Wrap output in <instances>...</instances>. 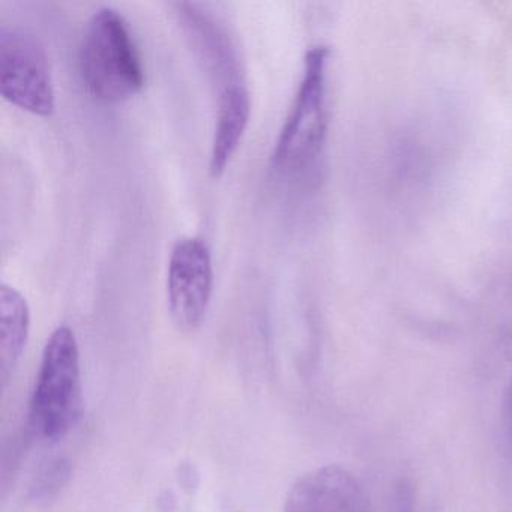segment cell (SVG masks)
Returning <instances> with one entry per match:
<instances>
[{
    "instance_id": "cell-1",
    "label": "cell",
    "mask_w": 512,
    "mask_h": 512,
    "mask_svg": "<svg viewBox=\"0 0 512 512\" xmlns=\"http://www.w3.org/2000/svg\"><path fill=\"white\" fill-rule=\"evenodd\" d=\"M80 76L98 100L119 103L142 91L145 68L125 17L98 8L86 23L79 50Z\"/></svg>"
},
{
    "instance_id": "cell-2",
    "label": "cell",
    "mask_w": 512,
    "mask_h": 512,
    "mask_svg": "<svg viewBox=\"0 0 512 512\" xmlns=\"http://www.w3.org/2000/svg\"><path fill=\"white\" fill-rule=\"evenodd\" d=\"M328 61V47L314 46L305 53L298 91L272 151V169L280 175H304L322 157L328 133Z\"/></svg>"
},
{
    "instance_id": "cell-3",
    "label": "cell",
    "mask_w": 512,
    "mask_h": 512,
    "mask_svg": "<svg viewBox=\"0 0 512 512\" xmlns=\"http://www.w3.org/2000/svg\"><path fill=\"white\" fill-rule=\"evenodd\" d=\"M82 409V371L76 334L59 326L50 335L41 358L29 422L41 439L56 442L76 424Z\"/></svg>"
},
{
    "instance_id": "cell-4",
    "label": "cell",
    "mask_w": 512,
    "mask_h": 512,
    "mask_svg": "<svg viewBox=\"0 0 512 512\" xmlns=\"http://www.w3.org/2000/svg\"><path fill=\"white\" fill-rule=\"evenodd\" d=\"M0 92L26 112L50 116L55 112V88L43 43L28 29L0 28Z\"/></svg>"
},
{
    "instance_id": "cell-5",
    "label": "cell",
    "mask_w": 512,
    "mask_h": 512,
    "mask_svg": "<svg viewBox=\"0 0 512 512\" xmlns=\"http://www.w3.org/2000/svg\"><path fill=\"white\" fill-rule=\"evenodd\" d=\"M214 268L211 251L203 239L181 238L173 245L167 269L170 316L182 331L202 325L211 302Z\"/></svg>"
},
{
    "instance_id": "cell-6",
    "label": "cell",
    "mask_w": 512,
    "mask_h": 512,
    "mask_svg": "<svg viewBox=\"0 0 512 512\" xmlns=\"http://www.w3.org/2000/svg\"><path fill=\"white\" fill-rule=\"evenodd\" d=\"M284 512H371L358 479L340 466H323L290 488Z\"/></svg>"
},
{
    "instance_id": "cell-7",
    "label": "cell",
    "mask_w": 512,
    "mask_h": 512,
    "mask_svg": "<svg viewBox=\"0 0 512 512\" xmlns=\"http://www.w3.org/2000/svg\"><path fill=\"white\" fill-rule=\"evenodd\" d=\"M250 115L251 98L244 79L218 88L217 116L209 161V170L214 178L226 170L247 130Z\"/></svg>"
},
{
    "instance_id": "cell-8",
    "label": "cell",
    "mask_w": 512,
    "mask_h": 512,
    "mask_svg": "<svg viewBox=\"0 0 512 512\" xmlns=\"http://www.w3.org/2000/svg\"><path fill=\"white\" fill-rule=\"evenodd\" d=\"M31 328L25 296L10 284H0V376L4 386L22 358Z\"/></svg>"
},
{
    "instance_id": "cell-9",
    "label": "cell",
    "mask_w": 512,
    "mask_h": 512,
    "mask_svg": "<svg viewBox=\"0 0 512 512\" xmlns=\"http://www.w3.org/2000/svg\"><path fill=\"white\" fill-rule=\"evenodd\" d=\"M395 512H419L415 490L409 481H400L395 490Z\"/></svg>"
},
{
    "instance_id": "cell-10",
    "label": "cell",
    "mask_w": 512,
    "mask_h": 512,
    "mask_svg": "<svg viewBox=\"0 0 512 512\" xmlns=\"http://www.w3.org/2000/svg\"><path fill=\"white\" fill-rule=\"evenodd\" d=\"M503 430H505L506 442L512 449V379L506 388L505 397H503Z\"/></svg>"
}]
</instances>
